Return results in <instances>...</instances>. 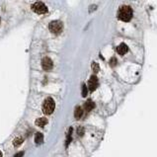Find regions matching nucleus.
Returning a JSON list of instances; mask_svg holds the SVG:
<instances>
[{
    "label": "nucleus",
    "instance_id": "1",
    "mask_svg": "<svg viewBox=\"0 0 157 157\" xmlns=\"http://www.w3.org/2000/svg\"><path fill=\"white\" fill-rule=\"evenodd\" d=\"M118 18L124 22L131 21L132 18V10L128 5H122L118 11Z\"/></svg>",
    "mask_w": 157,
    "mask_h": 157
},
{
    "label": "nucleus",
    "instance_id": "2",
    "mask_svg": "<svg viewBox=\"0 0 157 157\" xmlns=\"http://www.w3.org/2000/svg\"><path fill=\"white\" fill-rule=\"evenodd\" d=\"M54 107H56V104H54L53 99L49 97V98L46 99L45 102H44L43 112L45 113L46 115H50L54 111Z\"/></svg>",
    "mask_w": 157,
    "mask_h": 157
},
{
    "label": "nucleus",
    "instance_id": "3",
    "mask_svg": "<svg viewBox=\"0 0 157 157\" xmlns=\"http://www.w3.org/2000/svg\"><path fill=\"white\" fill-rule=\"evenodd\" d=\"M63 25L60 21H53L50 23L49 25V29L52 33L53 34H59L61 31H62Z\"/></svg>",
    "mask_w": 157,
    "mask_h": 157
},
{
    "label": "nucleus",
    "instance_id": "4",
    "mask_svg": "<svg viewBox=\"0 0 157 157\" xmlns=\"http://www.w3.org/2000/svg\"><path fill=\"white\" fill-rule=\"evenodd\" d=\"M32 9L34 12L38 13V14H45L47 12V6L44 4L43 2H36L32 5Z\"/></svg>",
    "mask_w": 157,
    "mask_h": 157
},
{
    "label": "nucleus",
    "instance_id": "5",
    "mask_svg": "<svg viewBox=\"0 0 157 157\" xmlns=\"http://www.w3.org/2000/svg\"><path fill=\"white\" fill-rule=\"evenodd\" d=\"M42 66L45 70H50L53 66V60L50 59V57H45L42 61Z\"/></svg>",
    "mask_w": 157,
    "mask_h": 157
},
{
    "label": "nucleus",
    "instance_id": "6",
    "mask_svg": "<svg viewBox=\"0 0 157 157\" xmlns=\"http://www.w3.org/2000/svg\"><path fill=\"white\" fill-rule=\"evenodd\" d=\"M97 86H98V79L95 75H93V76H91L90 80L88 81V88H89L90 91H94L97 88Z\"/></svg>",
    "mask_w": 157,
    "mask_h": 157
},
{
    "label": "nucleus",
    "instance_id": "7",
    "mask_svg": "<svg viewBox=\"0 0 157 157\" xmlns=\"http://www.w3.org/2000/svg\"><path fill=\"white\" fill-rule=\"evenodd\" d=\"M117 50L120 54H125V53H127V52L128 50V47L127 45H125V44L122 43V44H121L120 46H118Z\"/></svg>",
    "mask_w": 157,
    "mask_h": 157
},
{
    "label": "nucleus",
    "instance_id": "8",
    "mask_svg": "<svg viewBox=\"0 0 157 157\" xmlns=\"http://www.w3.org/2000/svg\"><path fill=\"white\" fill-rule=\"evenodd\" d=\"M82 115H83V110H82V108L81 107H76V109H75V111H74V117L76 120H79V119L82 117Z\"/></svg>",
    "mask_w": 157,
    "mask_h": 157
},
{
    "label": "nucleus",
    "instance_id": "9",
    "mask_svg": "<svg viewBox=\"0 0 157 157\" xmlns=\"http://www.w3.org/2000/svg\"><path fill=\"white\" fill-rule=\"evenodd\" d=\"M47 124V118H40L36 121V125L38 127H45Z\"/></svg>",
    "mask_w": 157,
    "mask_h": 157
},
{
    "label": "nucleus",
    "instance_id": "10",
    "mask_svg": "<svg viewBox=\"0 0 157 157\" xmlns=\"http://www.w3.org/2000/svg\"><path fill=\"white\" fill-rule=\"evenodd\" d=\"M94 107H95L94 102H93V101H91V100H88V101L86 102V103L84 104V108L86 109V111H87V112L91 111L92 109H94Z\"/></svg>",
    "mask_w": 157,
    "mask_h": 157
},
{
    "label": "nucleus",
    "instance_id": "11",
    "mask_svg": "<svg viewBox=\"0 0 157 157\" xmlns=\"http://www.w3.org/2000/svg\"><path fill=\"white\" fill-rule=\"evenodd\" d=\"M43 140H44V135L41 132H38L35 135V142L37 144H41V143H43Z\"/></svg>",
    "mask_w": 157,
    "mask_h": 157
},
{
    "label": "nucleus",
    "instance_id": "12",
    "mask_svg": "<svg viewBox=\"0 0 157 157\" xmlns=\"http://www.w3.org/2000/svg\"><path fill=\"white\" fill-rule=\"evenodd\" d=\"M22 142H23L22 137H17V138L14 139V141H13V144H14L15 146H18L19 144H21Z\"/></svg>",
    "mask_w": 157,
    "mask_h": 157
},
{
    "label": "nucleus",
    "instance_id": "13",
    "mask_svg": "<svg viewBox=\"0 0 157 157\" xmlns=\"http://www.w3.org/2000/svg\"><path fill=\"white\" fill-rule=\"evenodd\" d=\"M92 69H93L94 72L97 73L98 71H99V69H100V67H99V64L96 63V62H93V63H92Z\"/></svg>",
    "mask_w": 157,
    "mask_h": 157
},
{
    "label": "nucleus",
    "instance_id": "14",
    "mask_svg": "<svg viewBox=\"0 0 157 157\" xmlns=\"http://www.w3.org/2000/svg\"><path fill=\"white\" fill-rule=\"evenodd\" d=\"M87 93H88V89H87V86L85 84L82 85V96L83 97H86L87 96Z\"/></svg>",
    "mask_w": 157,
    "mask_h": 157
},
{
    "label": "nucleus",
    "instance_id": "15",
    "mask_svg": "<svg viewBox=\"0 0 157 157\" xmlns=\"http://www.w3.org/2000/svg\"><path fill=\"white\" fill-rule=\"evenodd\" d=\"M71 132H72V128H69V131H68V134H67V140H66V145H68V143L70 142L71 140Z\"/></svg>",
    "mask_w": 157,
    "mask_h": 157
},
{
    "label": "nucleus",
    "instance_id": "16",
    "mask_svg": "<svg viewBox=\"0 0 157 157\" xmlns=\"http://www.w3.org/2000/svg\"><path fill=\"white\" fill-rule=\"evenodd\" d=\"M110 64H111L112 66L116 65V64H117V59H116L115 57H114V59H111V62H110Z\"/></svg>",
    "mask_w": 157,
    "mask_h": 157
},
{
    "label": "nucleus",
    "instance_id": "17",
    "mask_svg": "<svg viewBox=\"0 0 157 157\" xmlns=\"http://www.w3.org/2000/svg\"><path fill=\"white\" fill-rule=\"evenodd\" d=\"M83 131H84L83 128H78V129H77L78 135H82V134H83Z\"/></svg>",
    "mask_w": 157,
    "mask_h": 157
},
{
    "label": "nucleus",
    "instance_id": "18",
    "mask_svg": "<svg viewBox=\"0 0 157 157\" xmlns=\"http://www.w3.org/2000/svg\"><path fill=\"white\" fill-rule=\"evenodd\" d=\"M24 154V152H19V153H17V154L15 155V157H22Z\"/></svg>",
    "mask_w": 157,
    "mask_h": 157
},
{
    "label": "nucleus",
    "instance_id": "19",
    "mask_svg": "<svg viewBox=\"0 0 157 157\" xmlns=\"http://www.w3.org/2000/svg\"><path fill=\"white\" fill-rule=\"evenodd\" d=\"M0 157H2V153H1V151H0Z\"/></svg>",
    "mask_w": 157,
    "mask_h": 157
}]
</instances>
